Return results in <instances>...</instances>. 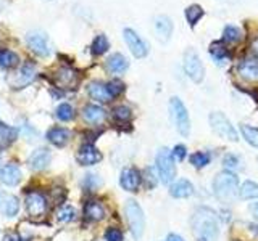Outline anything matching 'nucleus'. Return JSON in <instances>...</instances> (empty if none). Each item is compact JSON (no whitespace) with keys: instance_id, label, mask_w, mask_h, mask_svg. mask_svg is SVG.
I'll return each instance as SVG.
<instances>
[{"instance_id":"nucleus-1","label":"nucleus","mask_w":258,"mask_h":241,"mask_svg":"<svg viewBox=\"0 0 258 241\" xmlns=\"http://www.w3.org/2000/svg\"><path fill=\"white\" fill-rule=\"evenodd\" d=\"M190 225L199 238L213 241L220 235V222H218L215 211L210 207H199L192 215Z\"/></svg>"},{"instance_id":"nucleus-2","label":"nucleus","mask_w":258,"mask_h":241,"mask_svg":"<svg viewBox=\"0 0 258 241\" xmlns=\"http://www.w3.org/2000/svg\"><path fill=\"white\" fill-rule=\"evenodd\" d=\"M215 196L224 204H231L239 198V180L229 171L220 172L213 180Z\"/></svg>"},{"instance_id":"nucleus-3","label":"nucleus","mask_w":258,"mask_h":241,"mask_svg":"<svg viewBox=\"0 0 258 241\" xmlns=\"http://www.w3.org/2000/svg\"><path fill=\"white\" fill-rule=\"evenodd\" d=\"M124 214H126V220H127L129 230H131L133 236L136 239H139L144 233V228H145V217L142 212V207L137 204V201L129 199V201H126Z\"/></svg>"},{"instance_id":"nucleus-4","label":"nucleus","mask_w":258,"mask_h":241,"mask_svg":"<svg viewBox=\"0 0 258 241\" xmlns=\"http://www.w3.org/2000/svg\"><path fill=\"white\" fill-rule=\"evenodd\" d=\"M169 112H171V119L177 129V132L181 135L187 137L190 132V119H189V112L185 109L184 103L177 98V96H173L169 100Z\"/></svg>"},{"instance_id":"nucleus-5","label":"nucleus","mask_w":258,"mask_h":241,"mask_svg":"<svg viewBox=\"0 0 258 241\" xmlns=\"http://www.w3.org/2000/svg\"><path fill=\"white\" fill-rule=\"evenodd\" d=\"M208 119H210V126H212L213 132L216 135H220L221 139L229 140V142H237L239 140L237 131L234 129V126L231 124V120L226 117L223 112H220V111L212 112Z\"/></svg>"},{"instance_id":"nucleus-6","label":"nucleus","mask_w":258,"mask_h":241,"mask_svg":"<svg viewBox=\"0 0 258 241\" xmlns=\"http://www.w3.org/2000/svg\"><path fill=\"white\" fill-rule=\"evenodd\" d=\"M157 171L160 175V180L163 183H171L176 177V164L171 151L168 148H161L157 153Z\"/></svg>"},{"instance_id":"nucleus-7","label":"nucleus","mask_w":258,"mask_h":241,"mask_svg":"<svg viewBox=\"0 0 258 241\" xmlns=\"http://www.w3.org/2000/svg\"><path fill=\"white\" fill-rule=\"evenodd\" d=\"M184 71L197 84L202 82V79H204V64H202V60L199 58V55L194 48H189L184 53Z\"/></svg>"},{"instance_id":"nucleus-8","label":"nucleus","mask_w":258,"mask_h":241,"mask_svg":"<svg viewBox=\"0 0 258 241\" xmlns=\"http://www.w3.org/2000/svg\"><path fill=\"white\" fill-rule=\"evenodd\" d=\"M26 44L32 52L39 56L50 55V45H48V37L42 31H31L26 36Z\"/></svg>"},{"instance_id":"nucleus-9","label":"nucleus","mask_w":258,"mask_h":241,"mask_svg":"<svg viewBox=\"0 0 258 241\" xmlns=\"http://www.w3.org/2000/svg\"><path fill=\"white\" fill-rule=\"evenodd\" d=\"M123 37L127 44V48L131 50V53L136 56V58H144L149 53V45L144 42L142 37L137 34V32L131 28H126L123 31Z\"/></svg>"},{"instance_id":"nucleus-10","label":"nucleus","mask_w":258,"mask_h":241,"mask_svg":"<svg viewBox=\"0 0 258 241\" xmlns=\"http://www.w3.org/2000/svg\"><path fill=\"white\" fill-rule=\"evenodd\" d=\"M26 209L31 217H42L47 212V198L40 191H31L26 196Z\"/></svg>"},{"instance_id":"nucleus-11","label":"nucleus","mask_w":258,"mask_h":241,"mask_svg":"<svg viewBox=\"0 0 258 241\" xmlns=\"http://www.w3.org/2000/svg\"><path fill=\"white\" fill-rule=\"evenodd\" d=\"M153 29L160 42H168L173 36V21L166 15H158L153 20Z\"/></svg>"},{"instance_id":"nucleus-12","label":"nucleus","mask_w":258,"mask_h":241,"mask_svg":"<svg viewBox=\"0 0 258 241\" xmlns=\"http://www.w3.org/2000/svg\"><path fill=\"white\" fill-rule=\"evenodd\" d=\"M141 182H142V177L137 169L134 167L123 169V172H121V177H119V183L126 191H137Z\"/></svg>"},{"instance_id":"nucleus-13","label":"nucleus","mask_w":258,"mask_h":241,"mask_svg":"<svg viewBox=\"0 0 258 241\" xmlns=\"http://www.w3.org/2000/svg\"><path fill=\"white\" fill-rule=\"evenodd\" d=\"M20 212V201L12 193L0 190V214L7 217H15Z\"/></svg>"},{"instance_id":"nucleus-14","label":"nucleus","mask_w":258,"mask_h":241,"mask_svg":"<svg viewBox=\"0 0 258 241\" xmlns=\"http://www.w3.org/2000/svg\"><path fill=\"white\" fill-rule=\"evenodd\" d=\"M52 161V155L47 148H37L36 151L31 153V156L28 159V164L32 171H44L48 167Z\"/></svg>"},{"instance_id":"nucleus-15","label":"nucleus","mask_w":258,"mask_h":241,"mask_svg":"<svg viewBox=\"0 0 258 241\" xmlns=\"http://www.w3.org/2000/svg\"><path fill=\"white\" fill-rule=\"evenodd\" d=\"M76 158H78L81 166H94L102 159V153L97 150L94 145L87 143V145H83V147L79 148Z\"/></svg>"},{"instance_id":"nucleus-16","label":"nucleus","mask_w":258,"mask_h":241,"mask_svg":"<svg viewBox=\"0 0 258 241\" xmlns=\"http://www.w3.org/2000/svg\"><path fill=\"white\" fill-rule=\"evenodd\" d=\"M87 93H89V96H91L92 100L100 101V103H107V101L113 100V96H111V93L108 90L107 84L99 82V80H94V82L89 84Z\"/></svg>"},{"instance_id":"nucleus-17","label":"nucleus","mask_w":258,"mask_h":241,"mask_svg":"<svg viewBox=\"0 0 258 241\" xmlns=\"http://www.w3.org/2000/svg\"><path fill=\"white\" fill-rule=\"evenodd\" d=\"M21 180V169L16 164H7L0 169V182L13 187V185L20 183Z\"/></svg>"},{"instance_id":"nucleus-18","label":"nucleus","mask_w":258,"mask_h":241,"mask_svg":"<svg viewBox=\"0 0 258 241\" xmlns=\"http://www.w3.org/2000/svg\"><path fill=\"white\" fill-rule=\"evenodd\" d=\"M237 72L242 79L248 80V82L258 80V63L253 60H242L237 66Z\"/></svg>"},{"instance_id":"nucleus-19","label":"nucleus","mask_w":258,"mask_h":241,"mask_svg":"<svg viewBox=\"0 0 258 241\" xmlns=\"http://www.w3.org/2000/svg\"><path fill=\"white\" fill-rule=\"evenodd\" d=\"M47 140L55 147H64L71 140V132L64 127H52L47 132Z\"/></svg>"},{"instance_id":"nucleus-20","label":"nucleus","mask_w":258,"mask_h":241,"mask_svg":"<svg viewBox=\"0 0 258 241\" xmlns=\"http://www.w3.org/2000/svg\"><path fill=\"white\" fill-rule=\"evenodd\" d=\"M169 195L173 198H189L194 195V185L185 179L176 180L169 187Z\"/></svg>"},{"instance_id":"nucleus-21","label":"nucleus","mask_w":258,"mask_h":241,"mask_svg":"<svg viewBox=\"0 0 258 241\" xmlns=\"http://www.w3.org/2000/svg\"><path fill=\"white\" fill-rule=\"evenodd\" d=\"M84 215L92 222H100L105 219V207L100 201H87L84 206Z\"/></svg>"},{"instance_id":"nucleus-22","label":"nucleus","mask_w":258,"mask_h":241,"mask_svg":"<svg viewBox=\"0 0 258 241\" xmlns=\"http://www.w3.org/2000/svg\"><path fill=\"white\" fill-rule=\"evenodd\" d=\"M129 68V61L124 55L121 53H113L108 56L107 60V69L113 74H121V72H124L126 69Z\"/></svg>"},{"instance_id":"nucleus-23","label":"nucleus","mask_w":258,"mask_h":241,"mask_svg":"<svg viewBox=\"0 0 258 241\" xmlns=\"http://www.w3.org/2000/svg\"><path fill=\"white\" fill-rule=\"evenodd\" d=\"M83 117L89 124H100L105 119V109L97 104H87L83 109Z\"/></svg>"},{"instance_id":"nucleus-24","label":"nucleus","mask_w":258,"mask_h":241,"mask_svg":"<svg viewBox=\"0 0 258 241\" xmlns=\"http://www.w3.org/2000/svg\"><path fill=\"white\" fill-rule=\"evenodd\" d=\"M36 77V66L32 63H26L24 66L20 69L18 72V79H16V82L13 84L15 87H24V85H28L31 84L32 80H34Z\"/></svg>"},{"instance_id":"nucleus-25","label":"nucleus","mask_w":258,"mask_h":241,"mask_svg":"<svg viewBox=\"0 0 258 241\" xmlns=\"http://www.w3.org/2000/svg\"><path fill=\"white\" fill-rule=\"evenodd\" d=\"M210 55H212V58L218 64H223L231 58V53L228 50V47H224L223 42H215V44L210 45Z\"/></svg>"},{"instance_id":"nucleus-26","label":"nucleus","mask_w":258,"mask_h":241,"mask_svg":"<svg viewBox=\"0 0 258 241\" xmlns=\"http://www.w3.org/2000/svg\"><path fill=\"white\" fill-rule=\"evenodd\" d=\"M18 137V131L15 127L0 123V147H8Z\"/></svg>"},{"instance_id":"nucleus-27","label":"nucleus","mask_w":258,"mask_h":241,"mask_svg":"<svg viewBox=\"0 0 258 241\" xmlns=\"http://www.w3.org/2000/svg\"><path fill=\"white\" fill-rule=\"evenodd\" d=\"M76 80H78L76 72L73 69H70V68H61L58 72H56V82H58L60 85H63V87L75 85Z\"/></svg>"},{"instance_id":"nucleus-28","label":"nucleus","mask_w":258,"mask_h":241,"mask_svg":"<svg viewBox=\"0 0 258 241\" xmlns=\"http://www.w3.org/2000/svg\"><path fill=\"white\" fill-rule=\"evenodd\" d=\"M108 48H110V42H108L107 36H105V34L95 36V39L92 40V45H91V52H92V55L100 56V55H103V53H107V52H108Z\"/></svg>"},{"instance_id":"nucleus-29","label":"nucleus","mask_w":258,"mask_h":241,"mask_svg":"<svg viewBox=\"0 0 258 241\" xmlns=\"http://www.w3.org/2000/svg\"><path fill=\"white\" fill-rule=\"evenodd\" d=\"M18 55H16L15 52L12 50H7V48H4V50H0V68L2 69H12L15 68L16 64H18Z\"/></svg>"},{"instance_id":"nucleus-30","label":"nucleus","mask_w":258,"mask_h":241,"mask_svg":"<svg viewBox=\"0 0 258 241\" xmlns=\"http://www.w3.org/2000/svg\"><path fill=\"white\" fill-rule=\"evenodd\" d=\"M239 196L242 199H256L258 198V185L252 180H247L242 183L239 188Z\"/></svg>"},{"instance_id":"nucleus-31","label":"nucleus","mask_w":258,"mask_h":241,"mask_svg":"<svg viewBox=\"0 0 258 241\" xmlns=\"http://www.w3.org/2000/svg\"><path fill=\"white\" fill-rule=\"evenodd\" d=\"M244 39V32H242L240 28L236 26H226L223 31V40L224 42H229V44H237L240 40Z\"/></svg>"},{"instance_id":"nucleus-32","label":"nucleus","mask_w":258,"mask_h":241,"mask_svg":"<svg viewBox=\"0 0 258 241\" xmlns=\"http://www.w3.org/2000/svg\"><path fill=\"white\" fill-rule=\"evenodd\" d=\"M204 15H205V12L200 5H190V7L185 8V20H187V23L190 24V28L196 26Z\"/></svg>"},{"instance_id":"nucleus-33","label":"nucleus","mask_w":258,"mask_h":241,"mask_svg":"<svg viewBox=\"0 0 258 241\" xmlns=\"http://www.w3.org/2000/svg\"><path fill=\"white\" fill-rule=\"evenodd\" d=\"M55 116L60 120H63V123H68V120H71L73 117H75V108H73L70 103H61L56 106Z\"/></svg>"},{"instance_id":"nucleus-34","label":"nucleus","mask_w":258,"mask_h":241,"mask_svg":"<svg viewBox=\"0 0 258 241\" xmlns=\"http://www.w3.org/2000/svg\"><path fill=\"white\" fill-rule=\"evenodd\" d=\"M210 161H212V156H210V153L207 151H197L190 155V164L197 169H202L210 164Z\"/></svg>"},{"instance_id":"nucleus-35","label":"nucleus","mask_w":258,"mask_h":241,"mask_svg":"<svg viewBox=\"0 0 258 241\" xmlns=\"http://www.w3.org/2000/svg\"><path fill=\"white\" fill-rule=\"evenodd\" d=\"M240 132H242V135H244V139L247 140V143H250L252 147L258 148V129L250 127L247 124H242L240 126Z\"/></svg>"},{"instance_id":"nucleus-36","label":"nucleus","mask_w":258,"mask_h":241,"mask_svg":"<svg viewBox=\"0 0 258 241\" xmlns=\"http://www.w3.org/2000/svg\"><path fill=\"white\" fill-rule=\"evenodd\" d=\"M56 219H58L60 222H63V223L73 222V220L76 219V209L73 207V206H70V204L63 206L58 211V214H56Z\"/></svg>"},{"instance_id":"nucleus-37","label":"nucleus","mask_w":258,"mask_h":241,"mask_svg":"<svg viewBox=\"0 0 258 241\" xmlns=\"http://www.w3.org/2000/svg\"><path fill=\"white\" fill-rule=\"evenodd\" d=\"M133 112L131 109H129L127 106H124V104H121V106H116L115 109H113V117H115L116 120H119V123H127L129 119H131Z\"/></svg>"},{"instance_id":"nucleus-38","label":"nucleus","mask_w":258,"mask_h":241,"mask_svg":"<svg viewBox=\"0 0 258 241\" xmlns=\"http://www.w3.org/2000/svg\"><path fill=\"white\" fill-rule=\"evenodd\" d=\"M107 87H108V90H110L113 98H115V96H118L119 93L124 92V84L119 82V80H111V82L107 84Z\"/></svg>"},{"instance_id":"nucleus-39","label":"nucleus","mask_w":258,"mask_h":241,"mask_svg":"<svg viewBox=\"0 0 258 241\" xmlns=\"http://www.w3.org/2000/svg\"><path fill=\"white\" fill-rule=\"evenodd\" d=\"M84 187L87 188V191H92V190H95L97 187L100 185V179L97 175H92V174H87L86 175V179H84Z\"/></svg>"},{"instance_id":"nucleus-40","label":"nucleus","mask_w":258,"mask_h":241,"mask_svg":"<svg viewBox=\"0 0 258 241\" xmlns=\"http://www.w3.org/2000/svg\"><path fill=\"white\" fill-rule=\"evenodd\" d=\"M105 239L107 241H123V231L119 228L110 227L107 231H105Z\"/></svg>"},{"instance_id":"nucleus-41","label":"nucleus","mask_w":258,"mask_h":241,"mask_svg":"<svg viewBox=\"0 0 258 241\" xmlns=\"http://www.w3.org/2000/svg\"><path fill=\"white\" fill-rule=\"evenodd\" d=\"M171 155H173L174 159L182 161L185 158V155H187V150H185L184 145H176V147L173 148V151H171Z\"/></svg>"},{"instance_id":"nucleus-42","label":"nucleus","mask_w":258,"mask_h":241,"mask_svg":"<svg viewBox=\"0 0 258 241\" xmlns=\"http://www.w3.org/2000/svg\"><path fill=\"white\" fill-rule=\"evenodd\" d=\"M224 166L226 167H229V169H234V167H237V164H239V159H237V156H234V155H228V156H224Z\"/></svg>"},{"instance_id":"nucleus-43","label":"nucleus","mask_w":258,"mask_h":241,"mask_svg":"<svg viewBox=\"0 0 258 241\" xmlns=\"http://www.w3.org/2000/svg\"><path fill=\"white\" fill-rule=\"evenodd\" d=\"M145 179H147V185H149V187H155V185H157V180L155 179H153V171H152V169H147V171H145Z\"/></svg>"},{"instance_id":"nucleus-44","label":"nucleus","mask_w":258,"mask_h":241,"mask_svg":"<svg viewBox=\"0 0 258 241\" xmlns=\"http://www.w3.org/2000/svg\"><path fill=\"white\" fill-rule=\"evenodd\" d=\"M4 241H23L20 235H16V233H8V235L4 236Z\"/></svg>"},{"instance_id":"nucleus-45","label":"nucleus","mask_w":258,"mask_h":241,"mask_svg":"<svg viewBox=\"0 0 258 241\" xmlns=\"http://www.w3.org/2000/svg\"><path fill=\"white\" fill-rule=\"evenodd\" d=\"M166 241H184V239L179 235H174V233H173V235H168Z\"/></svg>"},{"instance_id":"nucleus-46","label":"nucleus","mask_w":258,"mask_h":241,"mask_svg":"<svg viewBox=\"0 0 258 241\" xmlns=\"http://www.w3.org/2000/svg\"><path fill=\"white\" fill-rule=\"evenodd\" d=\"M252 52H253L255 55H258V37H255V39H253V42H252Z\"/></svg>"}]
</instances>
